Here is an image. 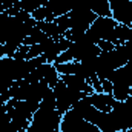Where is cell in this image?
Segmentation results:
<instances>
[{
	"instance_id": "obj_1",
	"label": "cell",
	"mask_w": 132,
	"mask_h": 132,
	"mask_svg": "<svg viewBox=\"0 0 132 132\" xmlns=\"http://www.w3.org/2000/svg\"><path fill=\"white\" fill-rule=\"evenodd\" d=\"M117 25L118 23L112 17H97L94 20V23L89 26V29L86 31V35L95 45L101 40L112 42L115 45V28H117Z\"/></svg>"
},
{
	"instance_id": "obj_2",
	"label": "cell",
	"mask_w": 132,
	"mask_h": 132,
	"mask_svg": "<svg viewBox=\"0 0 132 132\" xmlns=\"http://www.w3.org/2000/svg\"><path fill=\"white\" fill-rule=\"evenodd\" d=\"M52 92L55 95V109L63 115L66 111L72 109V106L78 101L80 98L86 97V94L77 91V89H72L66 85L65 81L60 78L59 83L52 88Z\"/></svg>"
},
{
	"instance_id": "obj_3",
	"label": "cell",
	"mask_w": 132,
	"mask_h": 132,
	"mask_svg": "<svg viewBox=\"0 0 132 132\" xmlns=\"http://www.w3.org/2000/svg\"><path fill=\"white\" fill-rule=\"evenodd\" d=\"M72 9L69 0H49L42 8L35 9L31 17L35 22H52L57 17H62Z\"/></svg>"
},
{
	"instance_id": "obj_4",
	"label": "cell",
	"mask_w": 132,
	"mask_h": 132,
	"mask_svg": "<svg viewBox=\"0 0 132 132\" xmlns=\"http://www.w3.org/2000/svg\"><path fill=\"white\" fill-rule=\"evenodd\" d=\"M114 85V91H112V97L117 101H125L128 97L132 94V77L128 74V71L121 66L118 69H115L109 78Z\"/></svg>"
},
{
	"instance_id": "obj_5",
	"label": "cell",
	"mask_w": 132,
	"mask_h": 132,
	"mask_svg": "<svg viewBox=\"0 0 132 132\" xmlns=\"http://www.w3.org/2000/svg\"><path fill=\"white\" fill-rule=\"evenodd\" d=\"M117 131H129L132 129V108L131 104L125 100V101H117L114 103L112 109L109 111Z\"/></svg>"
},
{
	"instance_id": "obj_6",
	"label": "cell",
	"mask_w": 132,
	"mask_h": 132,
	"mask_svg": "<svg viewBox=\"0 0 132 132\" xmlns=\"http://www.w3.org/2000/svg\"><path fill=\"white\" fill-rule=\"evenodd\" d=\"M26 80L31 81V83H35V81H45V83H48L51 88H54V86L59 83V80H60V74L57 72L54 63L45 62V63H42L40 66H37L32 72L28 75Z\"/></svg>"
},
{
	"instance_id": "obj_7",
	"label": "cell",
	"mask_w": 132,
	"mask_h": 132,
	"mask_svg": "<svg viewBox=\"0 0 132 132\" xmlns=\"http://www.w3.org/2000/svg\"><path fill=\"white\" fill-rule=\"evenodd\" d=\"M111 17L118 25L131 26L132 0H111Z\"/></svg>"
},
{
	"instance_id": "obj_8",
	"label": "cell",
	"mask_w": 132,
	"mask_h": 132,
	"mask_svg": "<svg viewBox=\"0 0 132 132\" xmlns=\"http://www.w3.org/2000/svg\"><path fill=\"white\" fill-rule=\"evenodd\" d=\"M86 125H88L86 120H83L74 109H69L62 115L59 129H60V132H83Z\"/></svg>"
},
{
	"instance_id": "obj_9",
	"label": "cell",
	"mask_w": 132,
	"mask_h": 132,
	"mask_svg": "<svg viewBox=\"0 0 132 132\" xmlns=\"http://www.w3.org/2000/svg\"><path fill=\"white\" fill-rule=\"evenodd\" d=\"M89 100L92 106L101 112H109L115 103V98L112 97V94H104V92H92L89 95Z\"/></svg>"
},
{
	"instance_id": "obj_10",
	"label": "cell",
	"mask_w": 132,
	"mask_h": 132,
	"mask_svg": "<svg viewBox=\"0 0 132 132\" xmlns=\"http://www.w3.org/2000/svg\"><path fill=\"white\" fill-rule=\"evenodd\" d=\"M60 78L65 81L69 88L77 89V91H80V92H83V94H86V95H91V94L94 92L91 83H89L88 80L78 77V75H60Z\"/></svg>"
},
{
	"instance_id": "obj_11",
	"label": "cell",
	"mask_w": 132,
	"mask_h": 132,
	"mask_svg": "<svg viewBox=\"0 0 132 132\" xmlns=\"http://www.w3.org/2000/svg\"><path fill=\"white\" fill-rule=\"evenodd\" d=\"M92 125H95L101 132H117V128H115V123L111 117L109 112H101L98 111L92 120Z\"/></svg>"
},
{
	"instance_id": "obj_12",
	"label": "cell",
	"mask_w": 132,
	"mask_h": 132,
	"mask_svg": "<svg viewBox=\"0 0 132 132\" xmlns=\"http://www.w3.org/2000/svg\"><path fill=\"white\" fill-rule=\"evenodd\" d=\"M97 17H111V0H86Z\"/></svg>"
},
{
	"instance_id": "obj_13",
	"label": "cell",
	"mask_w": 132,
	"mask_h": 132,
	"mask_svg": "<svg viewBox=\"0 0 132 132\" xmlns=\"http://www.w3.org/2000/svg\"><path fill=\"white\" fill-rule=\"evenodd\" d=\"M48 38V35L43 32L42 29H38L37 26L34 28L32 31L29 32V35L25 38V42H23V45H26V46H31V45H37V43H42V42H45Z\"/></svg>"
},
{
	"instance_id": "obj_14",
	"label": "cell",
	"mask_w": 132,
	"mask_h": 132,
	"mask_svg": "<svg viewBox=\"0 0 132 132\" xmlns=\"http://www.w3.org/2000/svg\"><path fill=\"white\" fill-rule=\"evenodd\" d=\"M74 60V57H72V54L69 52V49L65 51V52H62L57 59H55V62L54 63H68V62H72Z\"/></svg>"
},
{
	"instance_id": "obj_15",
	"label": "cell",
	"mask_w": 132,
	"mask_h": 132,
	"mask_svg": "<svg viewBox=\"0 0 132 132\" xmlns=\"http://www.w3.org/2000/svg\"><path fill=\"white\" fill-rule=\"evenodd\" d=\"M97 46L100 48V51L101 52H109V51H112L114 48H115V45L112 43V42H106V40H101L97 43Z\"/></svg>"
},
{
	"instance_id": "obj_16",
	"label": "cell",
	"mask_w": 132,
	"mask_h": 132,
	"mask_svg": "<svg viewBox=\"0 0 132 132\" xmlns=\"http://www.w3.org/2000/svg\"><path fill=\"white\" fill-rule=\"evenodd\" d=\"M100 81H101L103 92H104V94H112V91H114V85H112V81H111V80H108V78L100 80Z\"/></svg>"
},
{
	"instance_id": "obj_17",
	"label": "cell",
	"mask_w": 132,
	"mask_h": 132,
	"mask_svg": "<svg viewBox=\"0 0 132 132\" xmlns=\"http://www.w3.org/2000/svg\"><path fill=\"white\" fill-rule=\"evenodd\" d=\"M5 11H6V9H5V6H3V3H0V15H2V14H3Z\"/></svg>"
},
{
	"instance_id": "obj_18",
	"label": "cell",
	"mask_w": 132,
	"mask_h": 132,
	"mask_svg": "<svg viewBox=\"0 0 132 132\" xmlns=\"http://www.w3.org/2000/svg\"><path fill=\"white\" fill-rule=\"evenodd\" d=\"M0 3H3V0H0Z\"/></svg>"
}]
</instances>
